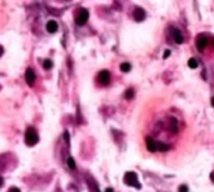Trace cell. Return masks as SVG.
I'll use <instances>...</instances> for the list:
<instances>
[{"label": "cell", "instance_id": "17", "mask_svg": "<svg viewBox=\"0 0 214 192\" xmlns=\"http://www.w3.org/2000/svg\"><path fill=\"white\" fill-rule=\"evenodd\" d=\"M170 129H172L173 132H177L178 131V129H177V121L174 119H172V126H170Z\"/></svg>", "mask_w": 214, "mask_h": 192}, {"label": "cell", "instance_id": "10", "mask_svg": "<svg viewBox=\"0 0 214 192\" xmlns=\"http://www.w3.org/2000/svg\"><path fill=\"white\" fill-rule=\"evenodd\" d=\"M174 40H175L177 44H182L183 42V35H182V33L178 29L174 30Z\"/></svg>", "mask_w": 214, "mask_h": 192}, {"label": "cell", "instance_id": "11", "mask_svg": "<svg viewBox=\"0 0 214 192\" xmlns=\"http://www.w3.org/2000/svg\"><path fill=\"white\" fill-rule=\"evenodd\" d=\"M155 146H157L158 151H168V149H169L168 145H165L163 142H159V141H155Z\"/></svg>", "mask_w": 214, "mask_h": 192}, {"label": "cell", "instance_id": "5", "mask_svg": "<svg viewBox=\"0 0 214 192\" xmlns=\"http://www.w3.org/2000/svg\"><path fill=\"white\" fill-rule=\"evenodd\" d=\"M25 80H26V84L29 86L34 85V82H35V72H34L33 69H30V68L26 69V71H25Z\"/></svg>", "mask_w": 214, "mask_h": 192}, {"label": "cell", "instance_id": "3", "mask_svg": "<svg viewBox=\"0 0 214 192\" xmlns=\"http://www.w3.org/2000/svg\"><path fill=\"white\" fill-rule=\"evenodd\" d=\"M109 81H110V74H109L108 70H103V71H100L98 74V82L100 85L107 86L109 84Z\"/></svg>", "mask_w": 214, "mask_h": 192}, {"label": "cell", "instance_id": "26", "mask_svg": "<svg viewBox=\"0 0 214 192\" xmlns=\"http://www.w3.org/2000/svg\"><path fill=\"white\" fill-rule=\"evenodd\" d=\"M213 45H214V39H213Z\"/></svg>", "mask_w": 214, "mask_h": 192}, {"label": "cell", "instance_id": "13", "mask_svg": "<svg viewBox=\"0 0 214 192\" xmlns=\"http://www.w3.org/2000/svg\"><path fill=\"white\" fill-rule=\"evenodd\" d=\"M188 66H189L190 69H195V68H198V60H197V59H194V58L189 59V61H188Z\"/></svg>", "mask_w": 214, "mask_h": 192}, {"label": "cell", "instance_id": "19", "mask_svg": "<svg viewBox=\"0 0 214 192\" xmlns=\"http://www.w3.org/2000/svg\"><path fill=\"white\" fill-rule=\"evenodd\" d=\"M169 55H170V51H169V50H166V51H165V53H164V55H163V58H164V59H165V58H168V56H169Z\"/></svg>", "mask_w": 214, "mask_h": 192}, {"label": "cell", "instance_id": "7", "mask_svg": "<svg viewBox=\"0 0 214 192\" xmlns=\"http://www.w3.org/2000/svg\"><path fill=\"white\" fill-rule=\"evenodd\" d=\"M133 16H134V19H135L137 21H142V20H144V18H145V11H144L143 9H140V8H137V9L134 10V13H133Z\"/></svg>", "mask_w": 214, "mask_h": 192}, {"label": "cell", "instance_id": "15", "mask_svg": "<svg viewBox=\"0 0 214 192\" xmlns=\"http://www.w3.org/2000/svg\"><path fill=\"white\" fill-rule=\"evenodd\" d=\"M52 66H53V61L52 60H44V63H43V68H44L45 70H49Z\"/></svg>", "mask_w": 214, "mask_h": 192}, {"label": "cell", "instance_id": "4", "mask_svg": "<svg viewBox=\"0 0 214 192\" xmlns=\"http://www.w3.org/2000/svg\"><path fill=\"white\" fill-rule=\"evenodd\" d=\"M88 19H89V11L85 10V9H83V10H80L79 15L76 16L75 23H76L78 25H84L85 23L88 21Z\"/></svg>", "mask_w": 214, "mask_h": 192}, {"label": "cell", "instance_id": "9", "mask_svg": "<svg viewBox=\"0 0 214 192\" xmlns=\"http://www.w3.org/2000/svg\"><path fill=\"white\" fill-rule=\"evenodd\" d=\"M47 30H48V33H50V34L57 33V30H58V23L54 21V20L48 21V24H47Z\"/></svg>", "mask_w": 214, "mask_h": 192}, {"label": "cell", "instance_id": "25", "mask_svg": "<svg viewBox=\"0 0 214 192\" xmlns=\"http://www.w3.org/2000/svg\"><path fill=\"white\" fill-rule=\"evenodd\" d=\"M212 181H213V182H214V172H213V173H212Z\"/></svg>", "mask_w": 214, "mask_h": 192}, {"label": "cell", "instance_id": "6", "mask_svg": "<svg viewBox=\"0 0 214 192\" xmlns=\"http://www.w3.org/2000/svg\"><path fill=\"white\" fill-rule=\"evenodd\" d=\"M208 45V39L205 35H199L197 39V47L199 51H203L205 49V46Z\"/></svg>", "mask_w": 214, "mask_h": 192}, {"label": "cell", "instance_id": "23", "mask_svg": "<svg viewBox=\"0 0 214 192\" xmlns=\"http://www.w3.org/2000/svg\"><path fill=\"white\" fill-rule=\"evenodd\" d=\"M105 192H114V191H113V188H107Z\"/></svg>", "mask_w": 214, "mask_h": 192}, {"label": "cell", "instance_id": "18", "mask_svg": "<svg viewBox=\"0 0 214 192\" xmlns=\"http://www.w3.org/2000/svg\"><path fill=\"white\" fill-rule=\"evenodd\" d=\"M178 190H179V192H188V191H189V190H188V186H187V185H180Z\"/></svg>", "mask_w": 214, "mask_h": 192}, {"label": "cell", "instance_id": "20", "mask_svg": "<svg viewBox=\"0 0 214 192\" xmlns=\"http://www.w3.org/2000/svg\"><path fill=\"white\" fill-rule=\"evenodd\" d=\"M64 137H65L66 143H69V135H68V132H65V133H64Z\"/></svg>", "mask_w": 214, "mask_h": 192}, {"label": "cell", "instance_id": "2", "mask_svg": "<svg viewBox=\"0 0 214 192\" xmlns=\"http://www.w3.org/2000/svg\"><path fill=\"white\" fill-rule=\"evenodd\" d=\"M124 183H126L128 186H133L137 188H140V183L138 181V176L135 172H126L124 176Z\"/></svg>", "mask_w": 214, "mask_h": 192}, {"label": "cell", "instance_id": "21", "mask_svg": "<svg viewBox=\"0 0 214 192\" xmlns=\"http://www.w3.org/2000/svg\"><path fill=\"white\" fill-rule=\"evenodd\" d=\"M9 192H20V190H18L16 187H13V188H11Z\"/></svg>", "mask_w": 214, "mask_h": 192}, {"label": "cell", "instance_id": "12", "mask_svg": "<svg viewBox=\"0 0 214 192\" xmlns=\"http://www.w3.org/2000/svg\"><path fill=\"white\" fill-rule=\"evenodd\" d=\"M120 70H121L123 72H129V71L132 70V65L128 64V63H123V64L120 65Z\"/></svg>", "mask_w": 214, "mask_h": 192}, {"label": "cell", "instance_id": "1", "mask_svg": "<svg viewBox=\"0 0 214 192\" xmlns=\"http://www.w3.org/2000/svg\"><path fill=\"white\" fill-rule=\"evenodd\" d=\"M39 141V136H38V132L35 131V129L33 127H29L25 132V142L28 146H34L36 145Z\"/></svg>", "mask_w": 214, "mask_h": 192}, {"label": "cell", "instance_id": "24", "mask_svg": "<svg viewBox=\"0 0 214 192\" xmlns=\"http://www.w3.org/2000/svg\"><path fill=\"white\" fill-rule=\"evenodd\" d=\"M210 103H212V106L214 107V96H213V98H212V101H210Z\"/></svg>", "mask_w": 214, "mask_h": 192}, {"label": "cell", "instance_id": "8", "mask_svg": "<svg viewBox=\"0 0 214 192\" xmlns=\"http://www.w3.org/2000/svg\"><path fill=\"white\" fill-rule=\"evenodd\" d=\"M145 143H147V149L150 152H155L157 151V146H155V141L152 137H147L145 138Z\"/></svg>", "mask_w": 214, "mask_h": 192}, {"label": "cell", "instance_id": "16", "mask_svg": "<svg viewBox=\"0 0 214 192\" xmlns=\"http://www.w3.org/2000/svg\"><path fill=\"white\" fill-rule=\"evenodd\" d=\"M68 166H69L70 168H75V161H74L73 157H69V159H68Z\"/></svg>", "mask_w": 214, "mask_h": 192}, {"label": "cell", "instance_id": "14", "mask_svg": "<svg viewBox=\"0 0 214 192\" xmlns=\"http://www.w3.org/2000/svg\"><path fill=\"white\" fill-rule=\"evenodd\" d=\"M133 96H134V90H133V89H128L126 92H125V98H126L128 100H132Z\"/></svg>", "mask_w": 214, "mask_h": 192}, {"label": "cell", "instance_id": "22", "mask_svg": "<svg viewBox=\"0 0 214 192\" xmlns=\"http://www.w3.org/2000/svg\"><path fill=\"white\" fill-rule=\"evenodd\" d=\"M3 183H4V180H3V177H0V187L3 186Z\"/></svg>", "mask_w": 214, "mask_h": 192}]
</instances>
